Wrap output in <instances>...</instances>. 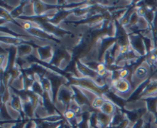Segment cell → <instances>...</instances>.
<instances>
[{
	"label": "cell",
	"mask_w": 157,
	"mask_h": 128,
	"mask_svg": "<svg viewBox=\"0 0 157 128\" xmlns=\"http://www.w3.org/2000/svg\"><path fill=\"white\" fill-rule=\"evenodd\" d=\"M67 79H68V84H67L68 85L75 86V87H81V88L90 91L99 96H104V95L108 93L109 90H110L108 86L106 85L104 87H100L94 80L85 78V77L76 78L72 75L71 77H67Z\"/></svg>",
	"instance_id": "obj_1"
},
{
	"label": "cell",
	"mask_w": 157,
	"mask_h": 128,
	"mask_svg": "<svg viewBox=\"0 0 157 128\" xmlns=\"http://www.w3.org/2000/svg\"><path fill=\"white\" fill-rule=\"evenodd\" d=\"M152 73V67L148 64L145 59L140 63V65L134 68L133 72L130 75V81L133 87V91H136L144 83H147L150 78Z\"/></svg>",
	"instance_id": "obj_2"
},
{
	"label": "cell",
	"mask_w": 157,
	"mask_h": 128,
	"mask_svg": "<svg viewBox=\"0 0 157 128\" xmlns=\"http://www.w3.org/2000/svg\"><path fill=\"white\" fill-rule=\"evenodd\" d=\"M129 40L132 49L135 51L140 56H147L148 55L147 48H146L144 40L140 35L130 34L129 35Z\"/></svg>",
	"instance_id": "obj_3"
},
{
	"label": "cell",
	"mask_w": 157,
	"mask_h": 128,
	"mask_svg": "<svg viewBox=\"0 0 157 128\" xmlns=\"http://www.w3.org/2000/svg\"><path fill=\"white\" fill-rule=\"evenodd\" d=\"M38 55V59L44 61L45 63L52 62V59L54 58V54H55V48L52 45L41 46V47L37 48Z\"/></svg>",
	"instance_id": "obj_4"
},
{
	"label": "cell",
	"mask_w": 157,
	"mask_h": 128,
	"mask_svg": "<svg viewBox=\"0 0 157 128\" xmlns=\"http://www.w3.org/2000/svg\"><path fill=\"white\" fill-rule=\"evenodd\" d=\"M76 66L78 68V70L79 71V72L83 77L90 78V79L94 80V81L100 78L98 72L90 69L89 67H87L81 60H78L76 61Z\"/></svg>",
	"instance_id": "obj_5"
},
{
	"label": "cell",
	"mask_w": 157,
	"mask_h": 128,
	"mask_svg": "<svg viewBox=\"0 0 157 128\" xmlns=\"http://www.w3.org/2000/svg\"><path fill=\"white\" fill-rule=\"evenodd\" d=\"M104 98H105V102L103 104V106L101 107V108L100 109L102 113L105 114L107 115H110V116H113L114 114V113L116 112L117 109L118 108V106L116 105L111 100L109 99L107 96V94L104 95ZM121 108V107H120Z\"/></svg>",
	"instance_id": "obj_6"
},
{
	"label": "cell",
	"mask_w": 157,
	"mask_h": 128,
	"mask_svg": "<svg viewBox=\"0 0 157 128\" xmlns=\"http://www.w3.org/2000/svg\"><path fill=\"white\" fill-rule=\"evenodd\" d=\"M97 118H98V128H108L110 127L113 116L105 114L98 110L97 111Z\"/></svg>",
	"instance_id": "obj_7"
},
{
	"label": "cell",
	"mask_w": 157,
	"mask_h": 128,
	"mask_svg": "<svg viewBox=\"0 0 157 128\" xmlns=\"http://www.w3.org/2000/svg\"><path fill=\"white\" fill-rule=\"evenodd\" d=\"M34 49L32 45L25 43H22L20 45L17 46V52H18V58L24 59L27 56L32 55Z\"/></svg>",
	"instance_id": "obj_8"
},
{
	"label": "cell",
	"mask_w": 157,
	"mask_h": 128,
	"mask_svg": "<svg viewBox=\"0 0 157 128\" xmlns=\"http://www.w3.org/2000/svg\"><path fill=\"white\" fill-rule=\"evenodd\" d=\"M36 16L35 12V7H34V2H27L25 5L24 9H23L22 18H33ZM21 18V17H20Z\"/></svg>",
	"instance_id": "obj_9"
},
{
	"label": "cell",
	"mask_w": 157,
	"mask_h": 128,
	"mask_svg": "<svg viewBox=\"0 0 157 128\" xmlns=\"http://www.w3.org/2000/svg\"><path fill=\"white\" fill-rule=\"evenodd\" d=\"M35 122L37 123V127L36 128H58L60 125L62 124L64 121H61L59 122L56 123H50L44 121L41 119H34ZM67 122V121H66Z\"/></svg>",
	"instance_id": "obj_10"
},
{
	"label": "cell",
	"mask_w": 157,
	"mask_h": 128,
	"mask_svg": "<svg viewBox=\"0 0 157 128\" xmlns=\"http://www.w3.org/2000/svg\"><path fill=\"white\" fill-rule=\"evenodd\" d=\"M34 7H35V12L36 16H43L44 14L47 11V5L44 4L43 2L35 1L34 2Z\"/></svg>",
	"instance_id": "obj_11"
},
{
	"label": "cell",
	"mask_w": 157,
	"mask_h": 128,
	"mask_svg": "<svg viewBox=\"0 0 157 128\" xmlns=\"http://www.w3.org/2000/svg\"><path fill=\"white\" fill-rule=\"evenodd\" d=\"M150 27H151V25L148 22V21L144 17H140L137 24H136V28L138 30H143L145 32L150 29Z\"/></svg>",
	"instance_id": "obj_12"
},
{
	"label": "cell",
	"mask_w": 157,
	"mask_h": 128,
	"mask_svg": "<svg viewBox=\"0 0 157 128\" xmlns=\"http://www.w3.org/2000/svg\"><path fill=\"white\" fill-rule=\"evenodd\" d=\"M105 98H104V96H99L96 98V99L94 101V102L92 103L91 107L93 109H94L95 111L100 110L101 108V107L103 106V104L105 102Z\"/></svg>",
	"instance_id": "obj_13"
},
{
	"label": "cell",
	"mask_w": 157,
	"mask_h": 128,
	"mask_svg": "<svg viewBox=\"0 0 157 128\" xmlns=\"http://www.w3.org/2000/svg\"><path fill=\"white\" fill-rule=\"evenodd\" d=\"M63 117L65 119V121H67V123H70L71 121H72L73 120H75L76 118L77 115L75 114V112L72 111L71 110H69V109H67L65 111L64 114H63Z\"/></svg>",
	"instance_id": "obj_14"
},
{
	"label": "cell",
	"mask_w": 157,
	"mask_h": 128,
	"mask_svg": "<svg viewBox=\"0 0 157 128\" xmlns=\"http://www.w3.org/2000/svg\"><path fill=\"white\" fill-rule=\"evenodd\" d=\"M144 127H145V121L144 118H140L134 124H133L132 128H144Z\"/></svg>",
	"instance_id": "obj_15"
},
{
	"label": "cell",
	"mask_w": 157,
	"mask_h": 128,
	"mask_svg": "<svg viewBox=\"0 0 157 128\" xmlns=\"http://www.w3.org/2000/svg\"><path fill=\"white\" fill-rule=\"evenodd\" d=\"M29 121V119H26V120H22V121H18L16 124H14V126L12 128H25V127L26 124H27V122Z\"/></svg>",
	"instance_id": "obj_16"
},
{
	"label": "cell",
	"mask_w": 157,
	"mask_h": 128,
	"mask_svg": "<svg viewBox=\"0 0 157 128\" xmlns=\"http://www.w3.org/2000/svg\"><path fill=\"white\" fill-rule=\"evenodd\" d=\"M105 70H107V64L104 62H98V66H97V72H101Z\"/></svg>",
	"instance_id": "obj_17"
},
{
	"label": "cell",
	"mask_w": 157,
	"mask_h": 128,
	"mask_svg": "<svg viewBox=\"0 0 157 128\" xmlns=\"http://www.w3.org/2000/svg\"><path fill=\"white\" fill-rule=\"evenodd\" d=\"M151 123H152V117H150V120L148 121L147 124H148V128H151Z\"/></svg>",
	"instance_id": "obj_18"
},
{
	"label": "cell",
	"mask_w": 157,
	"mask_h": 128,
	"mask_svg": "<svg viewBox=\"0 0 157 128\" xmlns=\"http://www.w3.org/2000/svg\"><path fill=\"white\" fill-rule=\"evenodd\" d=\"M64 128H72V126L71 124H69L68 123H65L64 124Z\"/></svg>",
	"instance_id": "obj_19"
},
{
	"label": "cell",
	"mask_w": 157,
	"mask_h": 128,
	"mask_svg": "<svg viewBox=\"0 0 157 128\" xmlns=\"http://www.w3.org/2000/svg\"><path fill=\"white\" fill-rule=\"evenodd\" d=\"M154 118H155V120H154V124H156V125L157 126V112L156 114H154Z\"/></svg>",
	"instance_id": "obj_20"
},
{
	"label": "cell",
	"mask_w": 157,
	"mask_h": 128,
	"mask_svg": "<svg viewBox=\"0 0 157 128\" xmlns=\"http://www.w3.org/2000/svg\"><path fill=\"white\" fill-rule=\"evenodd\" d=\"M71 126H72V128H78L77 124H73V125H71Z\"/></svg>",
	"instance_id": "obj_21"
},
{
	"label": "cell",
	"mask_w": 157,
	"mask_h": 128,
	"mask_svg": "<svg viewBox=\"0 0 157 128\" xmlns=\"http://www.w3.org/2000/svg\"><path fill=\"white\" fill-rule=\"evenodd\" d=\"M127 128H132V127H130V126H129V127H127Z\"/></svg>",
	"instance_id": "obj_22"
}]
</instances>
